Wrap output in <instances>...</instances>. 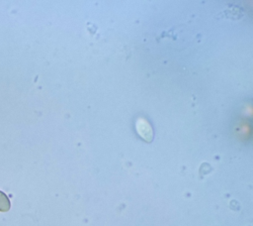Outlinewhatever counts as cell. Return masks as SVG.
<instances>
[{
	"label": "cell",
	"mask_w": 253,
	"mask_h": 226,
	"mask_svg": "<svg viewBox=\"0 0 253 226\" xmlns=\"http://www.w3.org/2000/svg\"><path fill=\"white\" fill-rule=\"evenodd\" d=\"M136 130L141 138H143L145 141L150 142L153 137L152 129L149 125V123L144 118H138L136 121Z\"/></svg>",
	"instance_id": "1"
},
{
	"label": "cell",
	"mask_w": 253,
	"mask_h": 226,
	"mask_svg": "<svg viewBox=\"0 0 253 226\" xmlns=\"http://www.w3.org/2000/svg\"><path fill=\"white\" fill-rule=\"evenodd\" d=\"M11 207L10 200L8 196L0 190V211L1 212H7Z\"/></svg>",
	"instance_id": "2"
}]
</instances>
